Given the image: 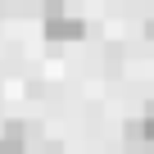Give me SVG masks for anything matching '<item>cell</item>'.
Returning a JSON list of instances; mask_svg holds the SVG:
<instances>
[{
    "instance_id": "cell-4",
    "label": "cell",
    "mask_w": 154,
    "mask_h": 154,
    "mask_svg": "<svg viewBox=\"0 0 154 154\" xmlns=\"http://www.w3.org/2000/svg\"><path fill=\"white\" fill-rule=\"evenodd\" d=\"M145 32H149V36H154V18H149V23H145Z\"/></svg>"
},
{
    "instance_id": "cell-1",
    "label": "cell",
    "mask_w": 154,
    "mask_h": 154,
    "mask_svg": "<svg viewBox=\"0 0 154 154\" xmlns=\"http://www.w3.org/2000/svg\"><path fill=\"white\" fill-rule=\"evenodd\" d=\"M45 36H54V41L86 36V23H82V18H72V14H63L59 5H50V14H45Z\"/></svg>"
},
{
    "instance_id": "cell-2",
    "label": "cell",
    "mask_w": 154,
    "mask_h": 154,
    "mask_svg": "<svg viewBox=\"0 0 154 154\" xmlns=\"http://www.w3.org/2000/svg\"><path fill=\"white\" fill-rule=\"evenodd\" d=\"M27 145H23V127L18 122H9V127H0V154H23Z\"/></svg>"
},
{
    "instance_id": "cell-3",
    "label": "cell",
    "mask_w": 154,
    "mask_h": 154,
    "mask_svg": "<svg viewBox=\"0 0 154 154\" xmlns=\"http://www.w3.org/2000/svg\"><path fill=\"white\" fill-rule=\"evenodd\" d=\"M136 127H140V136H145V145H154V104L145 109V118H140Z\"/></svg>"
}]
</instances>
